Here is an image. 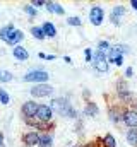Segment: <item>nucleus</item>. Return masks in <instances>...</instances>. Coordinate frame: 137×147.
<instances>
[{
    "label": "nucleus",
    "mask_w": 137,
    "mask_h": 147,
    "mask_svg": "<svg viewBox=\"0 0 137 147\" xmlns=\"http://www.w3.org/2000/svg\"><path fill=\"white\" fill-rule=\"evenodd\" d=\"M129 51H130L129 45H123V43L111 45V48H110L108 53H106V57H108V63H113V60H115L117 57H123V55L129 53Z\"/></svg>",
    "instance_id": "20e7f679"
},
{
    "label": "nucleus",
    "mask_w": 137,
    "mask_h": 147,
    "mask_svg": "<svg viewBox=\"0 0 137 147\" xmlns=\"http://www.w3.org/2000/svg\"><path fill=\"white\" fill-rule=\"evenodd\" d=\"M79 147H98V146H96V142H87V144H82Z\"/></svg>",
    "instance_id": "473e14b6"
},
{
    "label": "nucleus",
    "mask_w": 137,
    "mask_h": 147,
    "mask_svg": "<svg viewBox=\"0 0 137 147\" xmlns=\"http://www.w3.org/2000/svg\"><path fill=\"white\" fill-rule=\"evenodd\" d=\"M123 75H125V79H130V77L134 75V69H132V67H127V69H125V74H123Z\"/></svg>",
    "instance_id": "c756f323"
},
{
    "label": "nucleus",
    "mask_w": 137,
    "mask_h": 147,
    "mask_svg": "<svg viewBox=\"0 0 137 147\" xmlns=\"http://www.w3.org/2000/svg\"><path fill=\"white\" fill-rule=\"evenodd\" d=\"M31 5L38 10L39 7H45V5H46V0H33V2H31Z\"/></svg>",
    "instance_id": "cd10ccee"
},
{
    "label": "nucleus",
    "mask_w": 137,
    "mask_h": 147,
    "mask_svg": "<svg viewBox=\"0 0 137 147\" xmlns=\"http://www.w3.org/2000/svg\"><path fill=\"white\" fill-rule=\"evenodd\" d=\"M14 29H16V28H14V24H7V26H3V28L0 29V39L5 43V41H7V38L10 36V33H12Z\"/></svg>",
    "instance_id": "aec40b11"
},
{
    "label": "nucleus",
    "mask_w": 137,
    "mask_h": 147,
    "mask_svg": "<svg viewBox=\"0 0 137 147\" xmlns=\"http://www.w3.org/2000/svg\"><path fill=\"white\" fill-rule=\"evenodd\" d=\"M29 92H31L33 98H46V96L53 94V86H50V84H34L29 89Z\"/></svg>",
    "instance_id": "423d86ee"
},
{
    "label": "nucleus",
    "mask_w": 137,
    "mask_h": 147,
    "mask_svg": "<svg viewBox=\"0 0 137 147\" xmlns=\"http://www.w3.org/2000/svg\"><path fill=\"white\" fill-rule=\"evenodd\" d=\"M3 140H5V137H3V134L0 132V147H3Z\"/></svg>",
    "instance_id": "f704fd0d"
},
{
    "label": "nucleus",
    "mask_w": 137,
    "mask_h": 147,
    "mask_svg": "<svg viewBox=\"0 0 137 147\" xmlns=\"http://www.w3.org/2000/svg\"><path fill=\"white\" fill-rule=\"evenodd\" d=\"M22 39H24V33H22L21 29H14V31L10 33V36L7 38V41H5V43H7L9 46H12V48H14V46H19Z\"/></svg>",
    "instance_id": "f8f14e48"
},
{
    "label": "nucleus",
    "mask_w": 137,
    "mask_h": 147,
    "mask_svg": "<svg viewBox=\"0 0 137 147\" xmlns=\"http://www.w3.org/2000/svg\"><path fill=\"white\" fill-rule=\"evenodd\" d=\"M93 55H94V53H93V50H91V48H86V50H84L86 62H93Z\"/></svg>",
    "instance_id": "c85d7f7f"
},
{
    "label": "nucleus",
    "mask_w": 137,
    "mask_h": 147,
    "mask_svg": "<svg viewBox=\"0 0 137 147\" xmlns=\"http://www.w3.org/2000/svg\"><path fill=\"white\" fill-rule=\"evenodd\" d=\"M41 29H43V33H45L46 38H55L57 36V28H55V24L50 22V21H45V22L41 24Z\"/></svg>",
    "instance_id": "2eb2a0df"
},
{
    "label": "nucleus",
    "mask_w": 137,
    "mask_h": 147,
    "mask_svg": "<svg viewBox=\"0 0 137 147\" xmlns=\"http://www.w3.org/2000/svg\"><path fill=\"white\" fill-rule=\"evenodd\" d=\"M38 57H39V58H45V60H46V55H45L43 51H39V53H38Z\"/></svg>",
    "instance_id": "e433bc0d"
},
{
    "label": "nucleus",
    "mask_w": 137,
    "mask_h": 147,
    "mask_svg": "<svg viewBox=\"0 0 137 147\" xmlns=\"http://www.w3.org/2000/svg\"><path fill=\"white\" fill-rule=\"evenodd\" d=\"M130 110H136L137 111V98H134V101L130 103Z\"/></svg>",
    "instance_id": "2f4dec72"
},
{
    "label": "nucleus",
    "mask_w": 137,
    "mask_h": 147,
    "mask_svg": "<svg viewBox=\"0 0 137 147\" xmlns=\"http://www.w3.org/2000/svg\"><path fill=\"white\" fill-rule=\"evenodd\" d=\"M130 7H132L134 10H137V0H130Z\"/></svg>",
    "instance_id": "72a5a7b5"
},
{
    "label": "nucleus",
    "mask_w": 137,
    "mask_h": 147,
    "mask_svg": "<svg viewBox=\"0 0 137 147\" xmlns=\"http://www.w3.org/2000/svg\"><path fill=\"white\" fill-rule=\"evenodd\" d=\"M34 118H36L38 121H41V123H50L52 118H53V110L50 108V105H39L38 113H36Z\"/></svg>",
    "instance_id": "6e6552de"
},
{
    "label": "nucleus",
    "mask_w": 137,
    "mask_h": 147,
    "mask_svg": "<svg viewBox=\"0 0 137 147\" xmlns=\"http://www.w3.org/2000/svg\"><path fill=\"white\" fill-rule=\"evenodd\" d=\"M46 10L50 12V14H57V16H64L65 14V10H64V7L58 3V2H46Z\"/></svg>",
    "instance_id": "dca6fc26"
},
{
    "label": "nucleus",
    "mask_w": 137,
    "mask_h": 147,
    "mask_svg": "<svg viewBox=\"0 0 137 147\" xmlns=\"http://www.w3.org/2000/svg\"><path fill=\"white\" fill-rule=\"evenodd\" d=\"M123 125L129 128H137V111L136 110H125L123 111V118H122Z\"/></svg>",
    "instance_id": "9b49d317"
},
{
    "label": "nucleus",
    "mask_w": 137,
    "mask_h": 147,
    "mask_svg": "<svg viewBox=\"0 0 137 147\" xmlns=\"http://www.w3.org/2000/svg\"><path fill=\"white\" fill-rule=\"evenodd\" d=\"M93 67L94 70L100 74H106L108 69H110V63H108V57L106 53H103L100 50H96V53L93 55Z\"/></svg>",
    "instance_id": "7ed1b4c3"
},
{
    "label": "nucleus",
    "mask_w": 137,
    "mask_h": 147,
    "mask_svg": "<svg viewBox=\"0 0 137 147\" xmlns=\"http://www.w3.org/2000/svg\"><path fill=\"white\" fill-rule=\"evenodd\" d=\"M100 144H101L103 147H117V140H115V137H113L111 134H106V135L101 139Z\"/></svg>",
    "instance_id": "412c9836"
},
{
    "label": "nucleus",
    "mask_w": 137,
    "mask_h": 147,
    "mask_svg": "<svg viewBox=\"0 0 137 147\" xmlns=\"http://www.w3.org/2000/svg\"><path fill=\"white\" fill-rule=\"evenodd\" d=\"M50 108L55 111V113H58L60 116L72 118V120L77 118V110L70 105V101H68L67 98H55V99H52Z\"/></svg>",
    "instance_id": "f257e3e1"
},
{
    "label": "nucleus",
    "mask_w": 137,
    "mask_h": 147,
    "mask_svg": "<svg viewBox=\"0 0 137 147\" xmlns=\"http://www.w3.org/2000/svg\"><path fill=\"white\" fill-rule=\"evenodd\" d=\"M46 60H55V55H46Z\"/></svg>",
    "instance_id": "4c0bfd02"
},
{
    "label": "nucleus",
    "mask_w": 137,
    "mask_h": 147,
    "mask_svg": "<svg viewBox=\"0 0 137 147\" xmlns=\"http://www.w3.org/2000/svg\"><path fill=\"white\" fill-rule=\"evenodd\" d=\"M110 48H111V45H110V41H106V39H101V41L98 43V50L103 51V53H108Z\"/></svg>",
    "instance_id": "bb28decb"
},
{
    "label": "nucleus",
    "mask_w": 137,
    "mask_h": 147,
    "mask_svg": "<svg viewBox=\"0 0 137 147\" xmlns=\"http://www.w3.org/2000/svg\"><path fill=\"white\" fill-rule=\"evenodd\" d=\"M123 111L125 110H122L120 106H111L110 110H108V118H110V121L111 123H120L122 121V118H123Z\"/></svg>",
    "instance_id": "ddd939ff"
},
{
    "label": "nucleus",
    "mask_w": 137,
    "mask_h": 147,
    "mask_svg": "<svg viewBox=\"0 0 137 147\" xmlns=\"http://www.w3.org/2000/svg\"><path fill=\"white\" fill-rule=\"evenodd\" d=\"M64 62H65V63H72V60H70V57H67V55L64 57Z\"/></svg>",
    "instance_id": "c9c22d12"
},
{
    "label": "nucleus",
    "mask_w": 137,
    "mask_h": 147,
    "mask_svg": "<svg viewBox=\"0 0 137 147\" xmlns=\"http://www.w3.org/2000/svg\"><path fill=\"white\" fill-rule=\"evenodd\" d=\"M125 139L132 147H137V128H129L125 134Z\"/></svg>",
    "instance_id": "6ab92c4d"
},
{
    "label": "nucleus",
    "mask_w": 137,
    "mask_h": 147,
    "mask_svg": "<svg viewBox=\"0 0 137 147\" xmlns=\"http://www.w3.org/2000/svg\"><path fill=\"white\" fill-rule=\"evenodd\" d=\"M9 103H10V96H9V92H7L5 89H2V87H0V105L7 106Z\"/></svg>",
    "instance_id": "393cba45"
},
{
    "label": "nucleus",
    "mask_w": 137,
    "mask_h": 147,
    "mask_svg": "<svg viewBox=\"0 0 137 147\" xmlns=\"http://www.w3.org/2000/svg\"><path fill=\"white\" fill-rule=\"evenodd\" d=\"M38 108H39V103H36L34 99H29V101L22 103V106H21L22 118H34L36 113H38Z\"/></svg>",
    "instance_id": "0eeeda50"
},
{
    "label": "nucleus",
    "mask_w": 137,
    "mask_h": 147,
    "mask_svg": "<svg viewBox=\"0 0 137 147\" xmlns=\"http://www.w3.org/2000/svg\"><path fill=\"white\" fill-rule=\"evenodd\" d=\"M67 24L74 26V28H79V26H82V19L79 16H70V17H67Z\"/></svg>",
    "instance_id": "b1692460"
},
{
    "label": "nucleus",
    "mask_w": 137,
    "mask_h": 147,
    "mask_svg": "<svg viewBox=\"0 0 137 147\" xmlns=\"http://www.w3.org/2000/svg\"><path fill=\"white\" fill-rule=\"evenodd\" d=\"M22 10H24V12H26V14H28V16H29L31 19H33V17H36V16H38V10L34 9V7H33V5H31V3H26V5L22 7Z\"/></svg>",
    "instance_id": "a878e982"
},
{
    "label": "nucleus",
    "mask_w": 137,
    "mask_h": 147,
    "mask_svg": "<svg viewBox=\"0 0 137 147\" xmlns=\"http://www.w3.org/2000/svg\"><path fill=\"white\" fill-rule=\"evenodd\" d=\"M89 21L93 26H101L103 21H104V10L100 5H93L91 10H89Z\"/></svg>",
    "instance_id": "1a4fd4ad"
},
{
    "label": "nucleus",
    "mask_w": 137,
    "mask_h": 147,
    "mask_svg": "<svg viewBox=\"0 0 137 147\" xmlns=\"http://www.w3.org/2000/svg\"><path fill=\"white\" fill-rule=\"evenodd\" d=\"M48 79H50V74L43 69H34L29 72L24 74L22 80L24 82H36V84H48Z\"/></svg>",
    "instance_id": "f03ea898"
},
{
    "label": "nucleus",
    "mask_w": 137,
    "mask_h": 147,
    "mask_svg": "<svg viewBox=\"0 0 137 147\" xmlns=\"http://www.w3.org/2000/svg\"><path fill=\"white\" fill-rule=\"evenodd\" d=\"M125 16H127V7H123V5H115V7L111 9V12H110V21H111L113 26H122Z\"/></svg>",
    "instance_id": "39448f33"
},
{
    "label": "nucleus",
    "mask_w": 137,
    "mask_h": 147,
    "mask_svg": "<svg viewBox=\"0 0 137 147\" xmlns=\"http://www.w3.org/2000/svg\"><path fill=\"white\" fill-rule=\"evenodd\" d=\"M29 33H31V36H33L34 39H39V41H43V39L46 38L45 33H43V29H41V26H33Z\"/></svg>",
    "instance_id": "4be33fe9"
},
{
    "label": "nucleus",
    "mask_w": 137,
    "mask_h": 147,
    "mask_svg": "<svg viewBox=\"0 0 137 147\" xmlns=\"http://www.w3.org/2000/svg\"><path fill=\"white\" fill-rule=\"evenodd\" d=\"M12 55H14V58H16L17 62H26V60L29 58V51H28V48H24L22 45L14 46V48H12Z\"/></svg>",
    "instance_id": "4468645a"
},
{
    "label": "nucleus",
    "mask_w": 137,
    "mask_h": 147,
    "mask_svg": "<svg viewBox=\"0 0 137 147\" xmlns=\"http://www.w3.org/2000/svg\"><path fill=\"white\" fill-rule=\"evenodd\" d=\"M22 146L26 147H34V146H39V132H26L22 134Z\"/></svg>",
    "instance_id": "9d476101"
},
{
    "label": "nucleus",
    "mask_w": 137,
    "mask_h": 147,
    "mask_svg": "<svg viewBox=\"0 0 137 147\" xmlns=\"http://www.w3.org/2000/svg\"><path fill=\"white\" fill-rule=\"evenodd\" d=\"M113 63H115V65H117V67H120V65H122V63H123V57H117V58H115V60H113Z\"/></svg>",
    "instance_id": "7c9ffc66"
},
{
    "label": "nucleus",
    "mask_w": 137,
    "mask_h": 147,
    "mask_svg": "<svg viewBox=\"0 0 137 147\" xmlns=\"http://www.w3.org/2000/svg\"><path fill=\"white\" fill-rule=\"evenodd\" d=\"M14 79V74L10 72V70H0V84H3V82H10Z\"/></svg>",
    "instance_id": "5701e85b"
},
{
    "label": "nucleus",
    "mask_w": 137,
    "mask_h": 147,
    "mask_svg": "<svg viewBox=\"0 0 137 147\" xmlns=\"http://www.w3.org/2000/svg\"><path fill=\"white\" fill-rule=\"evenodd\" d=\"M98 113H100V108H98L96 103H93V101L86 103V108H84V115L86 116H96Z\"/></svg>",
    "instance_id": "a211bd4d"
},
{
    "label": "nucleus",
    "mask_w": 137,
    "mask_h": 147,
    "mask_svg": "<svg viewBox=\"0 0 137 147\" xmlns=\"http://www.w3.org/2000/svg\"><path fill=\"white\" fill-rule=\"evenodd\" d=\"M52 146H53V134L52 132L39 134V146L38 147H52Z\"/></svg>",
    "instance_id": "f3484780"
}]
</instances>
